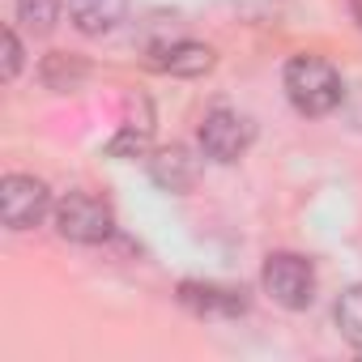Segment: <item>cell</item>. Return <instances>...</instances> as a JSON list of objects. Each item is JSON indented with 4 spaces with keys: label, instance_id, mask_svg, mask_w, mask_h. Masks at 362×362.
Listing matches in <instances>:
<instances>
[{
    "label": "cell",
    "instance_id": "obj_8",
    "mask_svg": "<svg viewBox=\"0 0 362 362\" xmlns=\"http://www.w3.org/2000/svg\"><path fill=\"white\" fill-rule=\"evenodd\" d=\"M153 64H158L162 73H170V77H205V73L218 64V56H214V47H205V43L179 39V43H166Z\"/></svg>",
    "mask_w": 362,
    "mask_h": 362
},
{
    "label": "cell",
    "instance_id": "obj_5",
    "mask_svg": "<svg viewBox=\"0 0 362 362\" xmlns=\"http://www.w3.org/2000/svg\"><path fill=\"white\" fill-rule=\"evenodd\" d=\"M252 141H256L252 119L239 115V111H230V107H214L201 119V153L214 158V162H222V166L239 162L252 149Z\"/></svg>",
    "mask_w": 362,
    "mask_h": 362
},
{
    "label": "cell",
    "instance_id": "obj_2",
    "mask_svg": "<svg viewBox=\"0 0 362 362\" xmlns=\"http://www.w3.org/2000/svg\"><path fill=\"white\" fill-rule=\"evenodd\" d=\"M52 222H56V235L60 239L81 243V247L107 243L115 235V214L94 192H69V197H60L56 209H52Z\"/></svg>",
    "mask_w": 362,
    "mask_h": 362
},
{
    "label": "cell",
    "instance_id": "obj_7",
    "mask_svg": "<svg viewBox=\"0 0 362 362\" xmlns=\"http://www.w3.org/2000/svg\"><path fill=\"white\" fill-rule=\"evenodd\" d=\"M179 303L192 315H243L247 311V294L239 286H222V281H184L179 286Z\"/></svg>",
    "mask_w": 362,
    "mask_h": 362
},
{
    "label": "cell",
    "instance_id": "obj_11",
    "mask_svg": "<svg viewBox=\"0 0 362 362\" xmlns=\"http://www.w3.org/2000/svg\"><path fill=\"white\" fill-rule=\"evenodd\" d=\"M60 9H64V0H18V22L30 35H52L60 22Z\"/></svg>",
    "mask_w": 362,
    "mask_h": 362
},
{
    "label": "cell",
    "instance_id": "obj_1",
    "mask_svg": "<svg viewBox=\"0 0 362 362\" xmlns=\"http://www.w3.org/2000/svg\"><path fill=\"white\" fill-rule=\"evenodd\" d=\"M281 86H286V98L298 115H328L341 103V73L324 56H311V52L286 60Z\"/></svg>",
    "mask_w": 362,
    "mask_h": 362
},
{
    "label": "cell",
    "instance_id": "obj_10",
    "mask_svg": "<svg viewBox=\"0 0 362 362\" xmlns=\"http://www.w3.org/2000/svg\"><path fill=\"white\" fill-rule=\"evenodd\" d=\"M86 77H90V64L77 60V56H69V52H52V56L43 60V81H47V90H77Z\"/></svg>",
    "mask_w": 362,
    "mask_h": 362
},
{
    "label": "cell",
    "instance_id": "obj_14",
    "mask_svg": "<svg viewBox=\"0 0 362 362\" xmlns=\"http://www.w3.org/2000/svg\"><path fill=\"white\" fill-rule=\"evenodd\" d=\"M18 73H22V39L5 30V81H13Z\"/></svg>",
    "mask_w": 362,
    "mask_h": 362
},
{
    "label": "cell",
    "instance_id": "obj_3",
    "mask_svg": "<svg viewBox=\"0 0 362 362\" xmlns=\"http://www.w3.org/2000/svg\"><path fill=\"white\" fill-rule=\"evenodd\" d=\"M260 281L281 311H307L315 303V264L298 252H273L264 260Z\"/></svg>",
    "mask_w": 362,
    "mask_h": 362
},
{
    "label": "cell",
    "instance_id": "obj_6",
    "mask_svg": "<svg viewBox=\"0 0 362 362\" xmlns=\"http://www.w3.org/2000/svg\"><path fill=\"white\" fill-rule=\"evenodd\" d=\"M149 179H153V188L170 192V197H184L197 188V179H201V162L192 158V149L184 145H162L149 153Z\"/></svg>",
    "mask_w": 362,
    "mask_h": 362
},
{
    "label": "cell",
    "instance_id": "obj_12",
    "mask_svg": "<svg viewBox=\"0 0 362 362\" xmlns=\"http://www.w3.org/2000/svg\"><path fill=\"white\" fill-rule=\"evenodd\" d=\"M337 328H341V337H345L349 345L362 349V281L349 286V290L337 298Z\"/></svg>",
    "mask_w": 362,
    "mask_h": 362
},
{
    "label": "cell",
    "instance_id": "obj_13",
    "mask_svg": "<svg viewBox=\"0 0 362 362\" xmlns=\"http://www.w3.org/2000/svg\"><path fill=\"white\" fill-rule=\"evenodd\" d=\"M107 153H111V158H149V153H153V149H149V132L124 124V128L107 141Z\"/></svg>",
    "mask_w": 362,
    "mask_h": 362
},
{
    "label": "cell",
    "instance_id": "obj_4",
    "mask_svg": "<svg viewBox=\"0 0 362 362\" xmlns=\"http://www.w3.org/2000/svg\"><path fill=\"white\" fill-rule=\"evenodd\" d=\"M52 192L35 175H5L0 179V218L9 230H35L52 214Z\"/></svg>",
    "mask_w": 362,
    "mask_h": 362
},
{
    "label": "cell",
    "instance_id": "obj_9",
    "mask_svg": "<svg viewBox=\"0 0 362 362\" xmlns=\"http://www.w3.org/2000/svg\"><path fill=\"white\" fill-rule=\"evenodd\" d=\"M64 9L81 35H107L124 22L128 0H64Z\"/></svg>",
    "mask_w": 362,
    "mask_h": 362
}]
</instances>
